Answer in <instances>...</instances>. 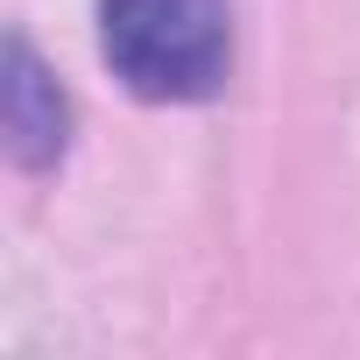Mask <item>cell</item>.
<instances>
[{
  "instance_id": "cell-1",
  "label": "cell",
  "mask_w": 360,
  "mask_h": 360,
  "mask_svg": "<svg viewBox=\"0 0 360 360\" xmlns=\"http://www.w3.org/2000/svg\"><path fill=\"white\" fill-rule=\"evenodd\" d=\"M99 50L134 99H212L233 64L226 0H99Z\"/></svg>"
},
{
  "instance_id": "cell-2",
  "label": "cell",
  "mask_w": 360,
  "mask_h": 360,
  "mask_svg": "<svg viewBox=\"0 0 360 360\" xmlns=\"http://www.w3.org/2000/svg\"><path fill=\"white\" fill-rule=\"evenodd\" d=\"M0 120H8V148H15L22 169H43V162L64 155L71 113H64V92H57V78L36 64L29 43H8V99H0Z\"/></svg>"
}]
</instances>
